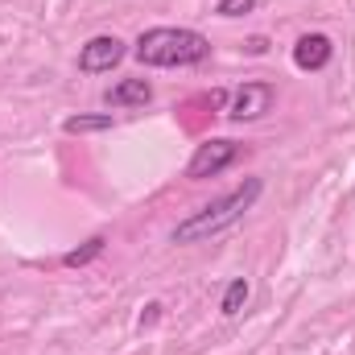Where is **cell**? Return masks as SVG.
Instances as JSON below:
<instances>
[{"label":"cell","instance_id":"1","mask_svg":"<svg viewBox=\"0 0 355 355\" xmlns=\"http://www.w3.org/2000/svg\"><path fill=\"white\" fill-rule=\"evenodd\" d=\"M261 194H265V182H261V178H244L232 194H223V198L207 202L202 211H194L190 219H182L174 227V244H202V240L227 232L232 223H240V219L252 211V202H257Z\"/></svg>","mask_w":355,"mask_h":355},{"label":"cell","instance_id":"2","mask_svg":"<svg viewBox=\"0 0 355 355\" xmlns=\"http://www.w3.org/2000/svg\"><path fill=\"white\" fill-rule=\"evenodd\" d=\"M207 54H211V42L198 29L157 25L137 37V62H145V67H194Z\"/></svg>","mask_w":355,"mask_h":355},{"label":"cell","instance_id":"3","mask_svg":"<svg viewBox=\"0 0 355 355\" xmlns=\"http://www.w3.org/2000/svg\"><path fill=\"white\" fill-rule=\"evenodd\" d=\"M236 153H240V145H236V141L215 137V141H207V145H198V149H194V157H190V166H186V178H190V182H198V178L223 174V170L236 162Z\"/></svg>","mask_w":355,"mask_h":355},{"label":"cell","instance_id":"4","mask_svg":"<svg viewBox=\"0 0 355 355\" xmlns=\"http://www.w3.org/2000/svg\"><path fill=\"white\" fill-rule=\"evenodd\" d=\"M120 62H124V42L116 33H95L79 50V71L83 75H103V71H112Z\"/></svg>","mask_w":355,"mask_h":355},{"label":"cell","instance_id":"5","mask_svg":"<svg viewBox=\"0 0 355 355\" xmlns=\"http://www.w3.org/2000/svg\"><path fill=\"white\" fill-rule=\"evenodd\" d=\"M272 99H277V87H272V83H244V87L236 91V99H232L227 116H232L236 124L261 120L265 112H272Z\"/></svg>","mask_w":355,"mask_h":355},{"label":"cell","instance_id":"6","mask_svg":"<svg viewBox=\"0 0 355 355\" xmlns=\"http://www.w3.org/2000/svg\"><path fill=\"white\" fill-rule=\"evenodd\" d=\"M335 54V42L327 33H302L297 46H293V67L297 71H322Z\"/></svg>","mask_w":355,"mask_h":355},{"label":"cell","instance_id":"7","mask_svg":"<svg viewBox=\"0 0 355 355\" xmlns=\"http://www.w3.org/2000/svg\"><path fill=\"white\" fill-rule=\"evenodd\" d=\"M149 99H153V87L145 79H120L116 87H107V95H103L107 107H145Z\"/></svg>","mask_w":355,"mask_h":355},{"label":"cell","instance_id":"8","mask_svg":"<svg viewBox=\"0 0 355 355\" xmlns=\"http://www.w3.org/2000/svg\"><path fill=\"white\" fill-rule=\"evenodd\" d=\"M112 128V112H87V116H67L62 132L71 137H87V132H107Z\"/></svg>","mask_w":355,"mask_h":355},{"label":"cell","instance_id":"9","mask_svg":"<svg viewBox=\"0 0 355 355\" xmlns=\"http://www.w3.org/2000/svg\"><path fill=\"white\" fill-rule=\"evenodd\" d=\"M248 297H252V285H248V277H232V281H227V293H223V302H219L223 318H236V314L248 306Z\"/></svg>","mask_w":355,"mask_h":355},{"label":"cell","instance_id":"10","mask_svg":"<svg viewBox=\"0 0 355 355\" xmlns=\"http://www.w3.org/2000/svg\"><path fill=\"white\" fill-rule=\"evenodd\" d=\"M103 248H107V236H91L87 244H79V248H71V252L62 257V265L67 268H83V265H91Z\"/></svg>","mask_w":355,"mask_h":355},{"label":"cell","instance_id":"11","mask_svg":"<svg viewBox=\"0 0 355 355\" xmlns=\"http://www.w3.org/2000/svg\"><path fill=\"white\" fill-rule=\"evenodd\" d=\"M252 8H257V0H219V4H215L219 17H244V12H252Z\"/></svg>","mask_w":355,"mask_h":355},{"label":"cell","instance_id":"12","mask_svg":"<svg viewBox=\"0 0 355 355\" xmlns=\"http://www.w3.org/2000/svg\"><path fill=\"white\" fill-rule=\"evenodd\" d=\"M157 318H162V306H157V302H149V306H145V314H141V327H149V322H157Z\"/></svg>","mask_w":355,"mask_h":355}]
</instances>
